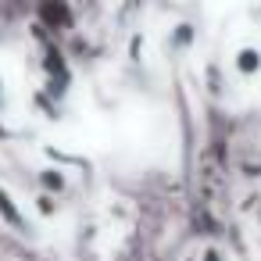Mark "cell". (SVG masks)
Segmentation results:
<instances>
[{
  "label": "cell",
  "mask_w": 261,
  "mask_h": 261,
  "mask_svg": "<svg viewBox=\"0 0 261 261\" xmlns=\"http://www.w3.org/2000/svg\"><path fill=\"white\" fill-rule=\"evenodd\" d=\"M0 90H4V83H0Z\"/></svg>",
  "instance_id": "obj_2"
},
{
  "label": "cell",
  "mask_w": 261,
  "mask_h": 261,
  "mask_svg": "<svg viewBox=\"0 0 261 261\" xmlns=\"http://www.w3.org/2000/svg\"><path fill=\"white\" fill-rule=\"evenodd\" d=\"M236 72H240V75H254V72H261V50L243 47V50L236 54Z\"/></svg>",
  "instance_id": "obj_1"
}]
</instances>
